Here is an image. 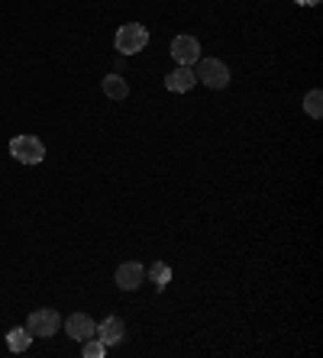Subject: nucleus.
<instances>
[{
  "label": "nucleus",
  "instance_id": "nucleus-1",
  "mask_svg": "<svg viewBox=\"0 0 323 358\" xmlns=\"http://www.w3.org/2000/svg\"><path fill=\"white\" fill-rule=\"evenodd\" d=\"M116 52L120 55H136V52H142L146 45H149V29L139 23H126L116 29V39H114Z\"/></svg>",
  "mask_w": 323,
  "mask_h": 358
},
{
  "label": "nucleus",
  "instance_id": "nucleus-2",
  "mask_svg": "<svg viewBox=\"0 0 323 358\" xmlns=\"http://www.w3.org/2000/svg\"><path fill=\"white\" fill-rule=\"evenodd\" d=\"M198 81L204 84V87H210V91H224L226 84H230V68H226V62L220 59H198Z\"/></svg>",
  "mask_w": 323,
  "mask_h": 358
},
{
  "label": "nucleus",
  "instance_id": "nucleus-8",
  "mask_svg": "<svg viewBox=\"0 0 323 358\" xmlns=\"http://www.w3.org/2000/svg\"><path fill=\"white\" fill-rule=\"evenodd\" d=\"M194 84H198V75H194V68H188V65H178L172 75L165 78V87L172 94H184V91H191Z\"/></svg>",
  "mask_w": 323,
  "mask_h": 358
},
{
  "label": "nucleus",
  "instance_id": "nucleus-5",
  "mask_svg": "<svg viewBox=\"0 0 323 358\" xmlns=\"http://www.w3.org/2000/svg\"><path fill=\"white\" fill-rule=\"evenodd\" d=\"M172 59L178 62V65L191 68L200 59V42L194 39V36H174L172 39Z\"/></svg>",
  "mask_w": 323,
  "mask_h": 358
},
{
  "label": "nucleus",
  "instance_id": "nucleus-15",
  "mask_svg": "<svg viewBox=\"0 0 323 358\" xmlns=\"http://www.w3.org/2000/svg\"><path fill=\"white\" fill-rule=\"evenodd\" d=\"M294 3H301V7H317L320 0H294Z\"/></svg>",
  "mask_w": 323,
  "mask_h": 358
},
{
  "label": "nucleus",
  "instance_id": "nucleus-9",
  "mask_svg": "<svg viewBox=\"0 0 323 358\" xmlns=\"http://www.w3.org/2000/svg\"><path fill=\"white\" fill-rule=\"evenodd\" d=\"M94 336H97L104 345H120V342H123V336H126V326H123V320H120V317H107L104 323L97 326V333H94Z\"/></svg>",
  "mask_w": 323,
  "mask_h": 358
},
{
  "label": "nucleus",
  "instance_id": "nucleus-10",
  "mask_svg": "<svg viewBox=\"0 0 323 358\" xmlns=\"http://www.w3.org/2000/svg\"><path fill=\"white\" fill-rule=\"evenodd\" d=\"M104 94H107L110 100H126L130 97V84H126L120 75H107L104 78Z\"/></svg>",
  "mask_w": 323,
  "mask_h": 358
},
{
  "label": "nucleus",
  "instance_id": "nucleus-12",
  "mask_svg": "<svg viewBox=\"0 0 323 358\" xmlns=\"http://www.w3.org/2000/svg\"><path fill=\"white\" fill-rule=\"evenodd\" d=\"M304 110H307V117L320 120V113H323V94H320V91H307V97H304Z\"/></svg>",
  "mask_w": 323,
  "mask_h": 358
},
{
  "label": "nucleus",
  "instance_id": "nucleus-4",
  "mask_svg": "<svg viewBox=\"0 0 323 358\" xmlns=\"http://www.w3.org/2000/svg\"><path fill=\"white\" fill-rule=\"evenodd\" d=\"M58 326H62V317H58V310H33L29 320H26V329L33 339H49V336L58 333Z\"/></svg>",
  "mask_w": 323,
  "mask_h": 358
},
{
  "label": "nucleus",
  "instance_id": "nucleus-6",
  "mask_svg": "<svg viewBox=\"0 0 323 358\" xmlns=\"http://www.w3.org/2000/svg\"><path fill=\"white\" fill-rule=\"evenodd\" d=\"M139 284H146V265L142 262H123L116 268V287L120 291H136Z\"/></svg>",
  "mask_w": 323,
  "mask_h": 358
},
{
  "label": "nucleus",
  "instance_id": "nucleus-11",
  "mask_svg": "<svg viewBox=\"0 0 323 358\" xmlns=\"http://www.w3.org/2000/svg\"><path fill=\"white\" fill-rule=\"evenodd\" d=\"M29 342H33V336H29L26 326H17V329H10L7 333V349L10 352H26L29 349Z\"/></svg>",
  "mask_w": 323,
  "mask_h": 358
},
{
  "label": "nucleus",
  "instance_id": "nucleus-14",
  "mask_svg": "<svg viewBox=\"0 0 323 358\" xmlns=\"http://www.w3.org/2000/svg\"><path fill=\"white\" fill-rule=\"evenodd\" d=\"M104 352H107V345L97 339V336H91V339H84V349L81 355L84 358H104Z\"/></svg>",
  "mask_w": 323,
  "mask_h": 358
},
{
  "label": "nucleus",
  "instance_id": "nucleus-7",
  "mask_svg": "<svg viewBox=\"0 0 323 358\" xmlns=\"http://www.w3.org/2000/svg\"><path fill=\"white\" fill-rule=\"evenodd\" d=\"M65 329L75 342H84V339H91V336L97 333V323H94L88 313H71V317L65 320Z\"/></svg>",
  "mask_w": 323,
  "mask_h": 358
},
{
  "label": "nucleus",
  "instance_id": "nucleus-3",
  "mask_svg": "<svg viewBox=\"0 0 323 358\" xmlns=\"http://www.w3.org/2000/svg\"><path fill=\"white\" fill-rule=\"evenodd\" d=\"M10 155L20 162V165H39L46 159V145L36 136H17L10 142Z\"/></svg>",
  "mask_w": 323,
  "mask_h": 358
},
{
  "label": "nucleus",
  "instance_id": "nucleus-13",
  "mask_svg": "<svg viewBox=\"0 0 323 358\" xmlns=\"http://www.w3.org/2000/svg\"><path fill=\"white\" fill-rule=\"evenodd\" d=\"M146 275H149V278H152V281H156V284H158V287H165V284H168V281H172V268H168V265H165V262H156V265H152V268H149V271H146Z\"/></svg>",
  "mask_w": 323,
  "mask_h": 358
}]
</instances>
